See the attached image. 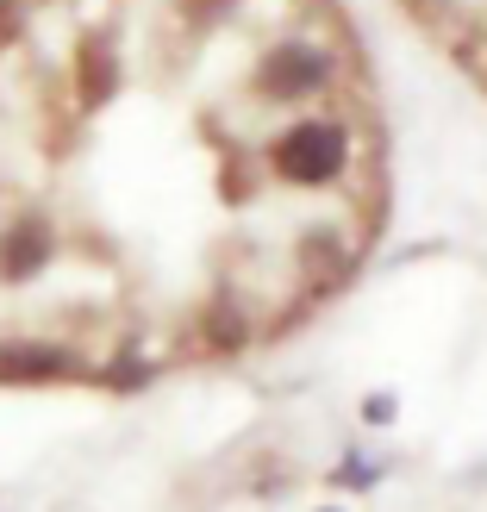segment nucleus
Segmentation results:
<instances>
[{
	"instance_id": "f257e3e1",
	"label": "nucleus",
	"mask_w": 487,
	"mask_h": 512,
	"mask_svg": "<svg viewBox=\"0 0 487 512\" xmlns=\"http://www.w3.org/2000/svg\"><path fill=\"white\" fill-rule=\"evenodd\" d=\"M381 213V119L325 0H188L163 32L44 0L0 38V388L275 344Z\"/></svg>"
}]
</instances>
